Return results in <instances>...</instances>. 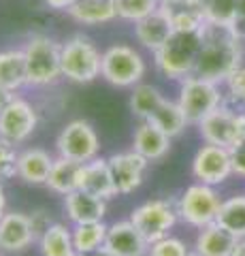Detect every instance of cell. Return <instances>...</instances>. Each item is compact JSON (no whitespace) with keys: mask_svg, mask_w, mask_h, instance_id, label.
<instances>
[{"mask_svg":"<svg viewBox=\"0 0 245 256\" xmlns=\"http://www.w3.org/2000/svg\"><path fill=\"white\" fill-rule=\"evenodd\" d=\"M132 150L139 152V154L143 158H147L149 162H156V160H162L169 154L171 137L167 132H162L158 126H154L152 122L143 120V122L137 126V130H134Z\"/></svg>","mask_w":245,"mask_h":256,"instance_id":"d6986e66","label":"cell"},{"mask_svg":"<svg viewBox=\"0 0 245 256\" xmlns=\"http://www.w3.org/2000/svg\"><path fill=\"white\" fill-rule=\"evenodd\" d=\"M13 98H15V92H11V90H6V88L0 86V114H2V109L9 105Z\"/></svg>","mask_w":245,"mask_h":256,"instance_id":"ab89813d","label":"cell"},{"mask_svg":"<svg viewBox=\"0 0 245 256\" xmlns=\"http://www.w3.org/2000/svg\"><path fill=\"white\" fill-rule=\"evenodd\" d=\"M102 54L88 36L75 34L62 45V77L73 84H92L100 77Z\"/></svg>","mask_w":245,"mask_h":256,"instance_id":"3957f363","label":"cell"},{"mask_svg":"<svg viewBox=\"0 0 245 256\" xmlns=\"http://www.w3.org/2000/svg\"><path fill=\"white\" fill-rule=\"evenodd\" d=\"M107 160L117 186V194H132L143 184L149 160L141 156L139 152H120V154H113Z\"/></svg>","mask_w":245,"mask_h":256,"instance_id":"4fadbf2b","label":"cell"},{"mask_svg":"<svg viewBox=\"0 0 245 256\" xmlns=\"http://www.w3.org/2000/svg\"><path fill=\"white\" fill-rule=\"evenodd\" d=\"M145 75V60L130 45H111L102 52L100 77L117 88L137 86Z\"/></svg>","mask_w":245,"mask_h":256,"instance_id":"8992f818","label":"cell"},{"mask_svg":"<svg viewBox=\"0 0 245 256\" xmlns=\"http://www.w3.org/2000/svg\"><path fill=\"white\" fill-rule=\"evenodd\" d=\"M75 2L77 0H45V4L49 6V9H56V11H68Z\"/></svg>","mask_w":245,"mask_h":256,"instance_id":"f35d334b","label":"cell"},{"mask_svg":"<svg viewBox=\"0 0 245 256\" xmlns=\"http://www.w3.org/2000/svg\"><path fill=\"white\" fill-rule=\"evenodd\" d=\"M231 160H233V173L245 178V137L231 148Z\"/></svg>","mask_w":245,"mask_h":256,"instance_id":"d590c367","label":"cell"},{"mask_svg":"<svg viewBox=\"0 0 245 256\" xmlns=\"http://www.w3.org/2000/svg\"><path fill=\"white\" fill-rule=\"evenodd\" d=\"M179 105L184 109L190 124L199 126L211 111L222 105V92L216 82L203 79L199 75H188L181 79L179 90Z\"/></svg>","mask_w":245,"mask_h":256,"instance_id":"5b68a950","label":"cell"},{"mask_svg":"<svg viewBox=\"0 0 245 256\" xmlns=\"http://www.w3.org/2000/svg\"><path fill=\"white\" fill-rule=\"evenodd\" d=\"M203 45V30L179 32L175 30L160 50L154 54L156 68L169 79H184L194 73L196 60Z\"/></svg>","mask_w":245,"mask_h":256,"instance_id":"7a4b0ae2","label":"cell"},{"mask_svg":"<svg viewBox=\"0 0 245 256\" xmlns=\"http://www.w3.org/2000/svg\"><path fill=\"white\" fill-rule=\"evenodd\" d=\"M173 32H175V28H173L169 15L162 9H156L147 18L134 22V36H137V41L154 54L169 41Z\"/></svg>","mask_w":245,"mask_h":256,"instance_id":"e0dca14e","label":"cell"},{"mask_svg":"<svg viewBox=\"0 0 245 256\" xmlns=\"http://www.w3.org/2000/svg\"><path fill=\"white\" fill-rule=\"evenodd\" d=\"M4 207H6V196H4V188H2V182H0V218L6 214L4 212Z\"/></svg>","mask_w":245,"mask_h":256,"instance_id":"7bdbcfd3","label":"cell"},{"mask_svg":"<svg viewBox=\"0 0 245 256\" xmlns=\"http://www.w3.org/2000/svg\"><path fill=\"white\" fill-rule=\"evenodd\" d=\"M177 216L179 212L171 201H167V198H154V201L139 205L130 214V222L141 230V235L149 244H154L171 233V228L177 222Z\"/></svg>","mask_w":245,"mask_h":256,"instance_id":"9c48e42d","label":"cell"},{"mask_svg":"<svg viewBox=\"0 0 245 256\" xmlns=\"http://www.w3.org/2000/svg\"><path fill=\"white\" fill-rule=\"evenodd\" d=\"M77 190L90 192V194L100 196L105 201L113 198L117 194V186L111 175V169H109V160L96 156L90 162H83L81 169H79Z\"/></svg>","mask_w":245,"mask_h":256,"instance_id":"9a60e30c","label":"cell"},{"mask_svg":"<svg viewBox=\"0 0 245 256\" xmlns=\"http://www.w3.org/2000/svg\"><path fill=\"white\" fill-rule=\"evenodd\" d=\"M235 34L245 41V0H237L235 4V18H233V26Z\"/></svg>","mask_w":245,"mask_h":256,"instance_id":"74e56055","label":"cell"},{"mask_svg":"<svg viewBox=\"0 0 245 256\" xmlns=\"http://www.w3.org/2000/svg\"><path fill=\"white\" fill-rule=\"evenodd\" d=\"M147 256H190V252H188V246L181 239L167 235L154 244H149Z\"/></svg>","mask_w":245,"mask_h":256,"instance_id":"836d02e7","label":"cell"},{"mask_svg":"<svg viewBox=\"0 0 245 256\" xmlns=\"http://www.w3.org/2000/svg\"><path fill=\"white\" fill-rule=\"evenodd\" d=\"M115 9H117V18L134 24L147 18L156 9H160V0H115Z\"/></svg>","mask_w":245,"mask_h":256,"instance_id":"4dcf8cb0","label":"cell"},{"mask_svg":"<svg viewBox=\"0 0 245 256\" xmlns=\"http://www.w3.org/2000/svg\"><path fill=\"white\" fill-rule=\"evenodd\" d=\"M109 226L105 222H90V224H75L73 228V244L79 252H92L105 246Z\"/></svg>","mask_w":245,"mask_h":256,"instance_id":"f546056e","label":"cell"},{"mask_svg":"<svg viewBox=\"0 0 245 256\" xmlns=\"http://www.w3.org/2000/svg\"><path fill=\"white\" fill-rule=\"evenodd\" d=\"M64 210L68 220L73 224H90L102 222L107 214V201L100 196H94L90 192L73 190L64 196Z\"/></svg>","mask_w":245,"mask_h":256,"instance_id":"ac0fdd59","label":"cell"},{"mask_svg":"<svg viewBox=\"0 0 245 256\" xmlns=\"http://www.w3.org/2000/svg\"><path fill=\"white\" fill-rule=\"evenodd\" d=\"M28 84V66L23 50H4L0 52V86L11 92Z\"/></svg>","mask_w":245,"mask_h":256,"instance_id":"cb8c5ba5","label":"cell"},{"mask_svg":"<svg viewBox=\"0 0 245 256\" xmlns=\"http://www.w3.org/2000/svg\"><path fill=\"white\" fill-rule=\"evenodd\" d=\"M34 242L36 235L28 214L11 212L0 218V250L2 252H23Z\"/></svg>","mask_w":245,"mask_h":256,"instance_id":"5bb4252c","label":"cell"},{"mask_svg":"<svg viewBox=\"0 0 245 256\" xmlns=\"http://www.w3.org/2000/svg\"><path fill=\"white\" fill-rule=\"evenodd\" d=\"M192 175L196 182L207 184V186H220L233 175V160L231 150L222 146H205L194 154L192 160Z\"/></svg>","mask_w":245,"mask_h":256,"instance_id":"8fae6325","label":"cell"},{"mask_svg":"<svg viewBox=\"0 0 245 256\" xmlns=\"http://www.w3.org/2000/svg\"><path fill=\"white\" fill-rule=\"evenodd\" d=\"M160 9L169 15L173 28L179 32H199L207 26L201 0H169L160 4Z\"/></svg>","mask_w":245,"mask_h":256,"instance_id":"ffe728a7","label":"cell"},{"mask_svg":"<svg viewBox=\"0 0 245 256\" xmlns=\"http://www.w3.org/2000/svg\"><path fill=\"white\" fill-rule=\"evenodd\" d=\"M79 169H81V162H75L70 158H62L58 156L53 160V166L49 171V178H47V188H51L53 192L66 196L68 192L77 190V178H79Z\"/></svg>","mask_w":245,"mask_h":256,"instance_id":"484cf974","label":"cell"},{"mask_svg":"<svg viewBox=\"0 0 245 256\" xmlns=\"http://www.w3.org/2000/svg\"><path fill=\"white\" fill-rule=\"evenodd\" d=\"M199 132L205 143H213V146H222L231 150L245 137L243 116L241 111H233L220 105L199 124Z\"/></svg>","mask_w":245,"mask_h":256,"instance_id":"30bf717a","label":"cell"},{"mask_svg":"<svg viewBox=\"0 0 245 256\" xmlns=\"http://www.w3.org/2000/svg\"><path fill=\"white\" fill-rule=\"evenodd\" d=\"M241 116H243V126H245V109L241 111Z\"/></svg>","mask_w":245,"mask_h":256,"instance_id":"ee69618b","label":"cell"},{"mask_svg":"<svg viewBox=\"0 0 245 256\" xmlns=\"http://www.w3.org/2000/svg\"><path fill=\"white\" fill-rule=\"evenodd\" d=\"M243 45H245V41H243Z\"/></svg>","mask_w":245,"mask_h":256,"instance_id":"7dc6e473","label":"cell"},{"mask_svg":"<svg viewBox=\"0 0 245 256\" xmlns=\"http://www.w3.org/2000/svg\"><path fill=\"white\" fill-rule=\"evenodd\" d=\"M224 84H226V90H228V94H231V98L235 102H241V105L245 107V66L243 64L226 79Z\"/></svg>","mask_w":245,"mask_h":256,"instance_id":"e575fe53","label":"cell"},{"mask_svg":"<svg viewBox=\"0 0 245 256\" xmlns=\"http://www.w3.org/2000/svg\"><path fill=\"white\" fill-rule=\"evenodd\" d=\"M220 205H222V198H220L216 186H207V184L199 182L184 190L177 212L181 220L188 222L190 226L205 228L218 220Z\"/></svg>","mask_w":245,"mask_h":256,"instance_id":"52a82bcc","label":"cell"},{"mask_svg":"<svg viewBox=\"0 0 245 256\" xmlns=\"http://www.w3.org/2000/svg\"><path fill=\"white\" fill-rule=\"evenodd\" d=\"M147 122H152L154 126L160 128L162 132H167L171 139L179 137V134L186 130V126L190 124L179 102H173V100H167V98H164L154 114L147 118Z\"/></svg>","mask_w":245,"mask_h":256,"instance_id":"d4e9b609","label":"cell"},{"mask_svg":"<svg viewBox=\"0 0 245 256\" xmlns=\"http://www.w3.org/2000/svg\"><path fill=\"white\" fill-rule=\"evenodd\" d=\"M164 2H169V0H160V4H164Z\"/></svg>","mask_w":245,"mask_h":256,"instance_id":"f6af8a7d","label":"cell"},{"mask_svg":"<svg viewBox=\"0 0 245 256\" xmlns=\"http://www.w3.org/2000/svg\"><path fill=\"white\" fill-rule=\"evenodd\" d=\"M77 256H115V254H111L105 246H102V248H98V250H92V252H79Z\"/></svg>","mask_w":245,"mask_h":256,"instance_id":"60d3db41","label":"cell"},{"mask_svg":"<svg viewBox=\"0 0 245 256\" xmlns=\"http://www.w3.org/2000/svg\"><path fill=\"white\" fill-rule=\"evenodd\" d=\"M38 244H41L43 256H77L73 244V230L60 222H53L41 235Z\"/></svg>","mask_w":245,"mask_h":256,"instance_id":"4316f807","label":"cell"},{"mask_svg":"<svg viewBox=\"0 0 245 256\" xmlns=\"http://www.w3.org/2000/svg\"><path fill=\"white\" fill-rule=\"evenodd\" d=\"M56 148L62 158H70L75 162L83 164L98 156L100 139L90 122H85V120H73V122H68L60 130Z\"/></svg>","mask_w":245,"mask_h":256,"instance_id":"ba28073f","label":"cell"},{"mask_svg":"<svg viewBox=\"0 0 245 256\" xmlns=\"http://www.w3.org/2000/svg\"><path fill=\"white\" fill-rule=\"evenodd\" d=\"M28 86H51L62 77V45L49 36H32L23 47Z\"/></svg>","mask_w":245,"mask_h":256,"instance_id":"277c9868","label":"cell"},{"mask_svg":"<svg viewBox=\"0 0 245 256\" xmlns=\"http://www.w3.org/2000/svg\"><path fill=\"white\" fill-rule=\"evenodd\" d=\"M28 216H30V222H32V228H34V235H36V242H38L41 235L51 226L53 222L49 220V214H47L45 210H36V212L28 214Z\"/></svg>","mask_w":245,"mask_h":256,"instance_id":"8d00e7d4","label":"cell"},{"mask_svg":"<svg viewBox=\"0 0 245 256\" xmlns=\"http://www.w3.org/2000/svg\"><path fill=\"white\" fill-rule=\"evenodd\" d=\"M243 60V41L231 26L207 24L203 28V45L196 60L194 73L203 79L224 84Z\"/></svg>","mask_w":245,"mask_h":256,"instance_id":"6da1fadb","label":"cell"},{"mask_svg":"<svg viewBox=\"0 0 245 256\" xmlns=\"http://www.w3.org/2000/svg\"><path fill=\"white\" fill-rule=\"evenodd\" d=\"M164 100V96L160 94L156 86H149V84H137L132 90L130 96V111L134 118H139L141 122L147 120L149 116L158 109V105Z\"/></svg>","mask_w":245,"mask_h":256,"instance_id":"f1b7e54d","label":"cell"},{"mask_svg":"<svg viewBox=\"0 0 245 256\" xmlns=\"http://www.w3.org/2000/svg\"><path fill=\"white\" fill-rule=\"evenodd\" d=\"M233 256H245V239H239L233 250Z\"/></svg>","mask_w":245,"mask_h":256,"instance_id":"b9f144b4","label":"cell"},{"mask_svg":"<svg viewBox=\"0 0 245 256\" xmlns=\"http://www.w3.org/2000/svg\"><path fill=\"white\" fill-rule=\"evenodd\" d=\"M36 124H38L36 109L28 100L15 96L0 114V137L9 139L17 146V143H23L32 137Z\"/></svg>","mask_w":245,"mask_h":256,"instance_id":"7c38bea8","label":"cell"},{"mask_svg":"<svg viewBox=\"0 0 245 256\" xmlns=\"http://www.w3.org/2000/svg\"><path fill=\"white\" fill-rule=\"evenodd\" d=\"M216 222L231 230L237 239H245V194H237L222 201Z\"/></svg>","mask_w":245,"mask_h":256,"instance_id":"83f0119b","label":"cell"},{"mask_svg":"<svg viewBox=\"0 0 245 256\" xmlns=\"http://www.w3.org/2000/svg\"><path fill=\"white\" fill-rule=\"evenodd\" d=\"M66 13L77 24H83V26L107 24L117 18L115 0H77Z\"/></svg>","mask_w":245,"mask_h":256,"instance_id":"603a6c76","label":"cell"},{"mask_svg":"<svg viewBox=\"0 0 245 256\" xmlns=\"http://www.w3.org/2000/svg\"><path fill=\"white\" fill-rule=\"evenodd\" d=\"M17 150H15V143L0 137V182L11 180L17 175Z\"/></svg>","mask_w":245,"mask_h":256,"instance_id":"d6a6232c","label":"cell"},{"mask_svg":"<svg viewBox=\"0 0 245 256\" xmlns=\"http://www.w3.org/2000/svg\"><path fill=\"white\" fill-rule=\"evenodd\" d=\"M105 248L115 256H147L149 242L130 220H122L109 226Z\"/></svg>","mask_w":245,"mask_h":256,"instance_id":"2e32d148","label":"cell"},{"mask_svg":"<svg viewBox=\"0 0 245 256\" xmlns=\"http://www.w3.org/2000/svg\"><path fill=\"white\" fill-rule=\"evenodd\" d=\"M235 4L237 0H201L207 24H220V26H233Z\"/></svg>","mask_w":245,"mask_h":256,"instance_id":"1f68e13d","label":"cell"},{"mask_svg":"<svg viewBox=\"0 0 245 256\" xmlns=\"http://www.w3.org/2000/svg\"><path fill=\"white\" fill-rule=\"evenodd\" d=\"M53 160L49 156V152H45L43 148H28L19 152L17 158V178L23 180L26 184H47L49 171L53 166Z\"/></svg>","mask_w":245,"mask_h":256,"instance_id":"44dd1931","label":"cell"},{"mask_svg":"<svg viewBox=\"0 0 245 256\" xmlns=\"http://www.w3.org/2000/svg\"><path fill=\"white\" fill-rule=\"evenodd\" d=\"M237 239L231 230L220 226L218 222L201 228L199 237L194 244V252L199 256H233V250L237 246Z\"/></svg>","mask_w":245,"mask_h":256,"instance_id":"7402d4cb","label":"cell"},{"mask_svg":"<svg viewBox=\"0 0 245 256\" xmlns=\"http://www.w3.org/2000/svg\"><path fill=\"white\" fill-rule=\"evenodd\" d=\"M190 256H199V254H196V252H194V254H190Z\"/></svg>","mask_w":245,"mask_h":256,"instance_id":"bcb514c9","label":"cell"}]
</instances>
